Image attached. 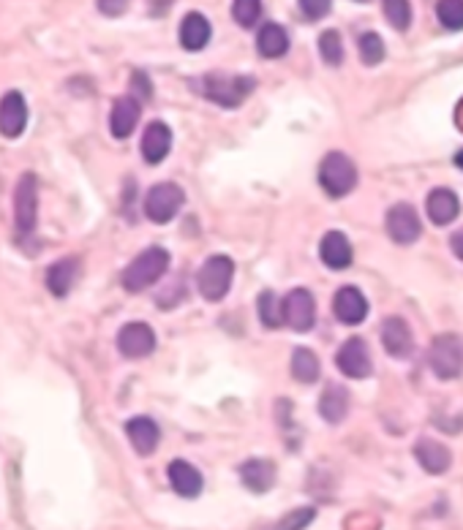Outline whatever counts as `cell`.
Masks as SVG:
<instances>
[{"instance_id":"obj_23","label":"cell","mask_w":463,"mask_h":530,"mask_svg":"<svg viewBox=\"0 0 463 530\" xmlns=\"http://www.w3.org/2000/svg\"><path fill=\"white\" fill-rule=\"evenodd\" d=\"M425 210H428V218L436 224V226H447L458 218L460 213V202L458 196L449 191V188H436L428 194V202H425Z\"/></svg>"},{"instance_id":"obj_17","label":"cell","mask_w":463,"mask_h":530,"mask_svg":"<svg viewBox=\"0 0 463 530\" xmlns=\"http://www.w3.org/2000/svg\"><path fill=\"white\" fill-rule=\"evenodd\" d=\"M125 435H128L131 446L136 449V454H142V457H147V454L156 452V446H159V441H162L159 425L153 422V419H147V416H134V419H128V422H125Z\"/></svg>"},{"instance_id":"obj_22","label":"cell","mask_w":463,"mask_h":530,"mask_svg":"<svg viewBox=\"0 0 463 530\" xmlns=\"http://www.w3.org/2000/svg\"><path fill=\"white\" fill-rule=\"evenodd\" d=\"M167 473H170L172 489L178 495H183V498H197L202 492V487H205L202 473L191 462H186V460H172L170 468H167Z\"/></svg>"},{"instance_id":"obj_12","label":"cell","mask_w":463,"mask_h":530,"mask_svg":"<svg viewBox=\"0 0 463 530\" xmlns=\"http://www.w3.org/2000/svg\"><path fill=\"white\" fill-rule=\"evenodd\" d=\"M25 125H28L25 96L12 90L0 98V133H4L6 139H17V136H23Z\"/></svg>"},{"instance_id":"obj_21","label":"cell","mask_w":463,"mask_h":530,"mask_svg":"<svg viewBox=\"0 0 463 530\" xmlns=\"http://www.w3.org/2000/svg\"><path fill=\"white\" fill-rule=\"evenodd\" d=\"M240 481L254 495L270 492L275 484V465L270 460H248L240 465Z\"/></svg>"},{"instance_id":"obj_25","label":"cell","mask_w":463,"mask_h":530,"mask_svg":"<svg viewBox=\"0 0 463 530\" xmlns=\"http://www.w3.org/2000/svg\"><path fill=\"white\" fill-rule=\"evenodd\" d=\"M349 406H352L349 392H347V387H341V384H330V387L322 392V398H319V414H322V419L330 422V425H341V422L347 419V414H349Z\"/></svg>"},{"instance_id":"obj_14","label":"cell","mask_w":463,"mask_h":530,"mask_svg":"<svg viewBox=\"0 0 463 530\" xmlns=\"http://www.w3.org/2000/svg\"><path fill=\"white\" fill-rule=\"evenodd\" d=\"M172 150V131L164 120H153L147 128H144V136H142V158L156 166L162 163Z\"/></svg>"},{"instance_id":"obj_29","label":"cell","mask_w":463,"mask_h":530,"mask_svg":"<svg viewBox=\"0 0 463 530\" xmlns=\"http://www.w3.org/2000/svg\"><path fill=\"white\" fill-rule=\"evenodd\" d=\"M357 50L366 66H379L384 60V41L379 33H363L357 41Z\"/></svg>"},{"instance_id":"obj_39","label":"cell","mask_w":463,"mask_h":530,"mask_svg":"<svg viewBox=\"0 0 463 530\" xmlns=\"http://www.w3.org/2000/svg\"><path fill=\"white\" fill-rule=\"evenodd\" d=\"M455 166H458V169H463V150H460V152H455Z\"/></svg>"},{"instance_id":"obj_11","label":"cell","mask_w":463,"mask_h":530,"mask_svg":"<svg viewBox=\"0 0 463 530\" xmlns=\"http://www.w3.org/2000/svg\"><path fill=\"white\" fill-rule=\"evenodd\" d=\"M153 348H156V332L142 321L125 324L117 332V351L128 360H142L147 353H153Z\"/></svg>"},{"instance_id":"obj_18","label":"cell","mask_w":463,"mask_h":530,"mask_svg":"<svg viewBox=\"0 0 463 530\" xmlns=\"http://www.w3.org/2000/svg\"><path fill=\"white\" fill-rule=\"evenodd\" d=\"M414 457H417V462L422 465V471L431 473V476H441V473H447L449 465H452L449 449H447L444 443H439V441H431V438H420V441L414 443Z\"/></svg>"},{"instance_id":"obj_30","label":"cell","mask_w":463,"mask_h":530,"mask_svg":"<svg viewBox=\"0 0 463 530\" xmlns=\"http://www.w3.org/2000/svg\"><path fill=\"white\" fill-rule=\"evenodd\" d=\"M436 14L447 31H463V0H441L436 4Z\"/></svg>"},{"instance_id":"obj_32","label":"cell","mask_w":463,"mask_h":530,"mask_svg":"<svg viewBox=\"0 0 463 530\" xmlns=\"http://www.w3.org/2000/svg\"><path fill=\"white\" fill-rule=\"evenodd\" d=\"M384 14H387V23L398 31V33H406L409 25H412V6L403 4V0H387L384 4Z\"/></svg>"},{"instance_id":"obj_16","label":"cell","mask_w":463,"mask_h":530,"mask_svg":"<svg viewBox=\"0 0 463 530\" xmlns=\"http://www.w3.org/2000/svg\"><path fill=\"white\" fill-rule=\"evenodd\" d=\"M333 313L341 324H363L368 315V299L363 297L360 288L344 286V288H338V294L333 299Z\"/></svg>"},{"instance_id":"obj_3","label":"cell","mask_w":463,"mask_h":530,"mask_svg":"<svg viewBox=\"0 0 463 530\" xmlns=\"http://www.w3.org/2000/svg\"><path fill=\"white\" fill-rule=\"evenodd\" d=\"M319 186L330 199H344L347 194L355 191L357 186V166L349 155L344 152H330L325 155L319 166Z\"/></svg>"},{"instance_id":"obj_31","label":"cell","mask_w":463,"mask_h":530,"mask_svg":"<svg viewBox=\"0 0 463 530\" xmlns=\"http://www.w3.org/2000/svg\"><path fill=\"white\" fill-rule=\"evenodd\" d=\"M256 307H259V321H262V326H267V329H278V326L283 324L281 310H278V305H275V294H273L270 288L259 294Z\"/></svg>"},{"instance_id":"obj_19","label":"cell","mask_w":463,"mask_h":530,"mask_svg":"<svg viewBox=\"0 0 463 530\" xmlns=\"http://www.w3.org/2000/svg\"><path fill=\"white\" fill-rule=\"evenodd\" d=\"M79 272H82V261L77 256H66V259H58L55 264H50L47 270V288L55 294V297H66L74 283L79 280Z\"/></svg>"},{"instance_id":"obj_38","label":"cell","mask_w":463,"mask_h":530,"mask_svg":"<svg viewBox=\"0 0 463 530\" xmlns=\"http://www.w3.org/2000/svg\"><path fill=\"white\" fill-rule=\"evenodd\" d=\"M128 6L125 4H98V12H104V14H109V17H117V14H123Z\"/></svg>"},{"instance_id":"obj_6","label":"cell","mask_w":463,"mask_h":530,"mask_svg":"<svg viewBox=\"0 0 463 530\" xmlns=\"http://www.w3.org/2000/svg\"><path fill=\"white\" fill-rule=\"evenodd\" d=\"M183 202H186V194L181 186L159 183V186H153L144 196V215L153 224H170L181 213Z\"/></svg>"},{"instance_id":"obj_35","label":"cell","mask_w":463,"mask_h":530,"mask_svg":"<svg viewBox=\"0 0 463 530\" xmlns=\"http://www.w3.org/2000/svg\"><path fill=\"white\" fill-rule=\"evenodd\" d=\"M300 12L308 23H319L322 17H328L333 12V4H328V0H302Z\"/></svg>"},{"instance_id":"obj_28","label":"cell","mask_w":463,"mask_h":530,"mask_svg":"<svg viewBox=\"0 0 463 530\" xmlns=\"http://www.w3.org/2000/svg\"><path fill=\"white\" fill-rule=\"evenodd\" d=\"M319 52L328 66H341L344 63V41L338 31H325L319 36Z\"/></svg>"},{"instance_id":"obj_15","label":"cell","mask_w":463,"mask_h":530,"mask_svg":"<svg viewBox=\"0 0 463 530\" xmlns=\"http://www.w3.org/2000/svg\"><path fill=\"white\" fill-rule=\"evenodd\" d=\"M139 114H142V104L136 96H120L112 106V114H109V131L115 139H128L139 123Z\"/></svg>"},{"instance_id":"obj_1","label":"cell","mask_w":463,"mask_h":530,"mask_svg":"<svg viewBox=\"0 0 463 530\" xmlns=\"http://www.w3.org/2000/svg\"><path fill=\"white\" fill-rule=\"evenodd\" d=\"M254 87H256L254 77H229V74H205L199 82H194V90L199 96L227 109L240 106L254 93Z\"/></svg>"},{"instance_id":"obj_13","label":"cell","mask_w":463,"mask_h":530,"mask_svg":"<svg viewBox=\"0 0 463 530\" xmlns=\"http://www.w3.org/2000/svg\"><path fill=\"white\" fill-rule=\"evenodd\" d=\"M382 345L393 360H406L414 351V337L409 324L401 315H390L382 324Z\"/></svg>"},{"instance_id":"obj_9","label":"cell","mask_w":463,"mask_h":530,"mask_svg":"<svg viewBox=\"0 0 463 530\" xmlns=\"http://www.w3.org/2000/svg\"><path fill=\"white\" fill-rule=\"evenodd\" d=\"M336 365L338 370L347 376V379H355V381H363L374 373V362H371V351H368V343L363 337H349L338 353H336Z\"/></svg>"},{"instance_id":"obj_4","label":"cell","mask_w":463,"mask_h":530,"mask_svg":"<svg viewBox=\"0 0 463 530\" xmlns=\"http://www.w3.org/2000/svg\"><path fill=\"white\" fill-rule=\"evenodd\" d=\"M428 362L436 379L452 381L463 373V340L458 334H436L428 348Z\"/></svg>"},{"instance_id":"obj_34","label":"cell","mask_w":463,"mask_h":530,"mask_svg":"<svg viewBox=\"0 0 463 530\" xmlns=\"http://www.w3.org/2000/svg\"><path fill=\"white\" fill-rule=\"evenodd\" d=\"M314 516H317V508H314V506L294 508L292 514H286V516L275 525V530H302V527H308V525L314 522Z\"/></svg>"},{"instance_id":"obj_36","label":"cell","mask_w":463,"mask_h":530,"mask_svg":"<svg viewBox=\"0 0 463 530\" xmlns=\"http://www.w3.org/2000/svg\"><path fill=\"white\" fill-rule=\"evenodd\" d=\"M131 87L139 90L142 98H150V93H153V90H150V82H147V77H144L142 71H134V74H131Z\"/></svg>"},{"instance_id":"obj_7","label":"cell","mask_w":463,"mask_h":530,"mask_svg":"<svg viewBox=\"0 0 463 530\" xmlns=\"http://www.w3.org/2000/svg\"><path fill=\"white\" fill-rule=\"evenodd\" d=\"M281 318L294 332H308L317 324V299L308 288H292L281 302Z\"/></svg>"},{"instance_id":"obj_20","label":"cell","mask_w":463,"mask_h":530,"mask_svg":"<svg viewBox=\"0 0 463 530\" xmlns=\"http://www.w3.org/2000/svg\"><path fill=\"white\" fill-rule=\"evenodd\" d=\"M319 256H322V261H325V267H330V270H347L349 264H352V259H355V253H352V242L347 240V234L344 232H328L325 237H322V245H319Z\"/></svg>"},{"instance_id":"obj_33","label":"cell","mask_w":463,"mask_h":530,"mask_svg":"<svg viewBox=\"0 0 463 530\" xmlns=\"http://www.w3.org/2000/svg\"><path fill=\"white\" fill-rule=\"evenodd\" d=\"M262 12H264V9H262L259 0H237V4L232 6V17H235V23L243 25V28L256 25L259 17H262Z\"/></svg>"},{"instance_id":"obj_37","label":"cell","mask_w":463,"mask_h":530,"mask_svg":"<svg viewBox=\"0 0 463 530\" xmlns=\"http://www.w3.org/2000/svg\"><path fill=\"white\" fill-rule=\"evenodd\" d=\"M449 248H452V253L463 261V229H460V232H455V234L449 237Z\"/></svg>"},{"instance_id":"obj_27","label":"cell","mask_w":463,"mask_h":530,"mask_svg":"<svg viewBox=\"0 0 463 530\" xmlns=\"http://www.w3.org/2000/svg\"><path fill=\"white\" fill-rule=\"evenodd\" d=\"M322 373V365L317 360V353L314 351H308V348H294L292 353V376L294 381L300 384H314Z\"/></svg>"},{"instance_id":"obj_2","label":"cell","mask_w":463,"mask_h":530,"mask_svg":"<svg viewBox=\"0 0 463 530\" xmlns=\"http://www.w3.org/2000/svg\"><path fill=\"white\" fill-rule=\"evenodd\" d=\"M170 270V253L164 248H147L142 251L125 270H123V288L125 291H144L156 280L164 278V272Z\"/></svg>"},{"instance_id":"obj_8","label":"cell","mask_w":463,"mask_h":530,"mask_svg":"<svg viewBox=\"0 0 463 530\" xmlns=\"http://www.w3.org/2000/svg\"><path fill=\"white\" fill-rule=\"evenodd\" d=\"M39 221V180L36 174H23L14 188V224L20 234H31Z\"/></svg>"},{"instance_id":"obj_10","label":"cell","mask_w":463,"mask_h":530,"mask_svg":"<svg viewBox=\"0 0 463 530\" xmlns=\"http://www.w3.org/2000/svg\"><path fill=\"white\" fill-rule=\"evenodd\" d=\"M384 224H387L390 240L398 242V245H412V242H417L420 234H422L420 215H417V210H414L412 205H406V202L393 205V207L387 210V221H384Z\"/></svg>"},{"instance_id":"obj_26","label":"cell","mask_w":463,"mask_h":530,"mask_svg":"<svg viewBox=\"0 0 463 530\" xmlns=\"http://www.w3.org/2000/svg\"><path fill=\"white\" fill-rule=\"evenodd\" d=\"M256 50H259L262 58H270V60L286 55L289 52V33H286V28H281L275 23L264 25L259 31V36H256Z\"/></svg>"},{"instance_id":"obj_5","label":"cell","mask_w":463,"mask_h":530,"mask_svg":"<svg viewBox=\"0 0 463 530\" xmlns=\"http://www.w3.org/2000/svg\"><path fill=\"white\" fill-rule=\"evenodd\" d=\"M232 278H235V261L229 256H210L199 272H197V288L208 302H221L229 288H232Z\"/></svg>"},{"instance_id":"obj_24","label":"cell","mask_w":463,"mask_h":530,"mask_svg":"<svg viewBox=\"0 0 463 530\" xmlns=\"http://www.w3.org/2000/svg\"><path fill=\"white\" fill-rule=\"evenodd\" d=\"M210 36H213V31H210V23L205 20V14L191 12V14L183 17V23H181V44H183V50L199 52V50L208 47Z\"/></svg>"}]
</instances>
